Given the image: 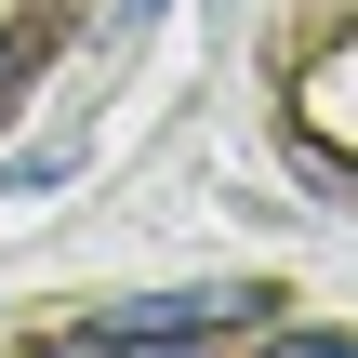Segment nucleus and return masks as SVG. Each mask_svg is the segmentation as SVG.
Here are the masks:
<instances>
[{
  "mask_svg": "<svg viewBox=\"0 0 358 358\" xmlns=\"http://www.w3.org/2000/svg\"><path fill=\"white\" fill-rule=\"evenodd\" d=\"M159 13H173V0H120V40H146V27H159Z\"/></svg>",
  "mask_w": 358,
  "mask_h": 358,
  "instance_id": "4",
  "label": "nucleus"
},
{
  "mask_svg": "<svg viewBox=\"0 0 358 358\" xmlns=\"http://www.w3.org/2000/svg\"><path fill=\"white\" fill-rule=\"evenodd\" d=\"M53 173H66V146H27V159H0V199H40Z\"/></svg>",
  "mask_w": 358,
  "mask_h": 358,
  "instance_id": "2",
  "label": "nucleus"
},
{
  "mask_svg": "<svg viewBox=\"0 0 358 358\" xmlns=\"http://www.w3.org/2000/svg\"><path fill=\"white\" fill-rule=\"evenodd\" d=\"M93 358H213L199 332H93Z\"/></svg>",
  "mask_w": 358,
  "mask_h": 358,
  "instance_id": "1",
  "label": "nucleus"
},
{
  "mask_svg": "<svg viewBox=\"0 0 358 358\" xmlns=\"http://www.w3.org/2000/svg\"><path fill=\"white\" fill-rule=\"evenodd\" d=\"M266 358H358L345 332H266Z\"/></svg>",
  "mask_w": 358,
  "mask_h": 358,
  "instance_id": "3",
  "label": "nucleus"
}]
</instances>
